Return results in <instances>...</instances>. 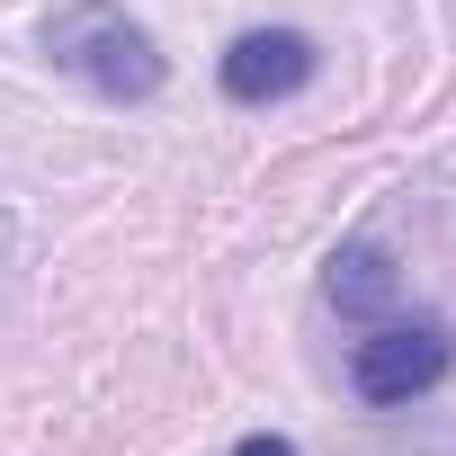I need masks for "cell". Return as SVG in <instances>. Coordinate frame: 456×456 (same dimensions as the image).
<instances>
[{
  "mask_svg": "<svg viewBox=\"0 0 456 456\" xmlns=\"http://www.w3.org/2000/svg\"><path fill=\"white\" fill-rule=\"evenodd\" d=\"M45 63H54L63 81H81L90 99H117V108H143V99H161V81H170L161 37H152L134 10H117V0H54Z\"/></svg>",
  "mask_w": 456,
  "mask_h": 456,
  "instance_id": "cell-1",
  "label": "cell"
},
{
  "mask_svg": "<svg viewBox=\"0 0 456 456\" xmlns=\"http://www.w3.org/2000/svg\"><path fill=\"white\" fill-rule=\"evenodd\" d=\"M447 367H456V322H438V314L376 322V331L349 349V385H358L367 403H411V394H429Z\"/></svg>",
  "mask_w": 456,
  "mask_h": 456,
  "instance_id": "cell-2",
  "label": "cell"
},
{
  "mask_svg": "<svg viewBox=\"0 0 456 456\" xmlns=\"http://www.w3.org/2000/svg\"><path fill=\"white\" fill-rule=\"evenodd\" d=\"M314 72H322V45H314L305 28H251V37L224 45V63H215V81H224L233 108H278V99H296Z\"/></svg>",
  "mask_w": 456,
  "mask_h": 456,
  "instance_id": "cell-3",
  "label": "cell"
},
{
  "mask_svg": "<svg viewBox=\"0 0 456 456\" xmlns=\"http://www.w3.org/2000/svg\"><path fill=\"white\" fill-rule=\"evenodd\" d=\"M322 296H331L349 322H385V314H394V296H403V269H394V251H385L376 233H349V242L331 251Z\"/></svg>",
  "mask_w": 456,
  "mask_h": 456,
  "instance_id": "cell-4",
  "label": "cell"
},
{
  "mask_svg": "<svg viewBox=\"0 0 456 456\" xmlns=\"http://www.w3.org/2000/svg\"><path fill=\"white\" fill-rule=\"evenodd\" d=\"M233 456H296V438H278V429H251Z\"/></svg>",
  "mask_w": 456,
  "mask_h": 456,
  "instance_id": "cell-5",
  "label": "cell"
},
{
  "mask_svg": "<svg viewBox=\"0 0 456 456\" xmlns=\"http://www.w3.org/2000/svg\"><path fill=\"white\" fill-rule=\"evenodd\" d=\"M0 251H10V215H0Z\"/></svg>",
  "mask_w": 456,
  "mask_h": 456,
  "instance_id": "cell-6",
  "label": "cell"
}]
</instances>
